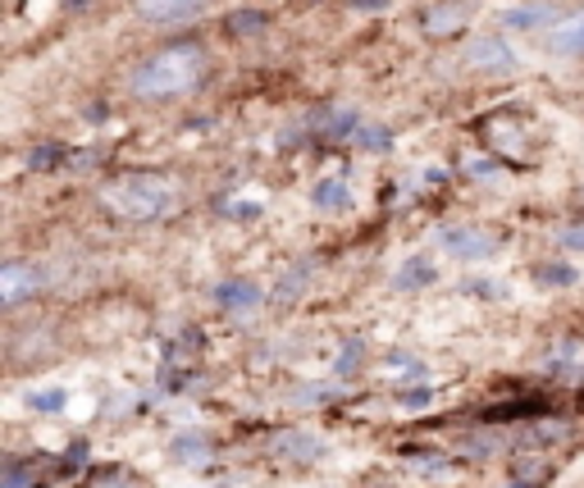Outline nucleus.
I'll return each instance as SVG.
<instances>
[{"label": "nucleus", "instance_id": "obj_1", "mask_svg": "<svg viewBox=\"0 0 584 488\" xmlns=\"http://www.w3.org/2000/svg\"><path fill=\"white\" fill-rule=\"evenodd\" d=\"M201 74H206V55L197 46H169L161 55H151L146 65H137L129 87L142 101H169V97L192 91L201 82Z\"/></svg>", "mask_w": 584, "mask_h": 488}, {"label": "nucleus", "instance_id": "obj_2", "mask_svg": "<svg viewBox=\"0 0 584 488\" xmlns=\"http://www.w3.org/2000/svg\"><path fill=\"white\" fill-rule=\"evenodd\" d=\"M169 201H174L169 182L161 174H119V178H110L106 188H101V206L110 210V215L133 220V224L165 215Z\"/></svg>", "mask_w": 584, "mask_h": 488}, {"label": "nucleus", "instance_id": "obj_3", "mask_svg": "<svg viewBox=\"0 0 584 488\" xmlns=\"http://www.w3.org/2000/svg\"><path fill=\"white\" fill-rule=\"evenodd\" d=\"M439 247L452 256V260H488L498 252V237L484 233L475 224H456V229H443L439 233Z\"/></svg>", "mask_w": 584, "mask_h": 488}, {"label": "nucleus", "instance_id": "obj_4", "mask_svg": "<svg viewBox=\"0 0 584 488\" xmlns=\"http://www.w3.org/2000/svg\"><path fill=\"white\" fill-rule=\"evenodd\" d=\"M210 0H133V10L146 23H183V19H197Z\"/></svg>", "mask_w": 584, "mask_h": 488}, {"label": "nucleus", "instance_id": "obj_5", "mask_svg": "<svg viewBox=\"0 0 584 488\" xmlns=\"http://www.w3.org/2000/svg\"><path fill=\"white\" fill-rule=\"evenodd\" d=\"M37 269L33 265H23V260H10L5 269H0V297L10 301V307H19L23 297H33L37 292Z\"/></svg>", "mask_w": 584, "mask_h": 488}, {"label": "nucleus", "instance_id": "obj_6", "mask_svg": "<svg viewBox=\"0 0 584 488\" xmlns=\"http://www.w3.org/2000/svg\"><path fill=\"white\" fill-rule=\"evenodd\" d=\"M471 65H480V69H511L516 55H511V46L498 42V37H480V42L471 46Z\"/></svg>", "mask_w": 584, "mask_h": 488}, {"label": "nucleus", "instance_id": "obj_7", "mask_svg": "<svg viewBox=\"0 0 584 488\" xmlns=\"http://www.w3.org/2000/svg\"><path fill=\"white\" fill-rule=\"evenodd\" d=\"M214 301H220V307H229V311H256V307H261V288L233 279V284H220V288H214Z\"/></svg>", "mask_w": 584, "mask_h": 488}, {"label": "nucleus", "instance_id": "obj_8", "mask_svg": "<svg viewBox=\"0 0 584 488\" xmlns=\"http://www.w3.org/2000/svg\"><path fill=\"white\" fill-rule=\"evenodd\" d=\"M548 46L562 51V55H584V14L562 19V23L548 33Z\"/></svg>", "mask_w": 584, "mask_h": 488}, {"label": "nucleus", "instance_id": "obj_9", "mask_svg": "<svg viewBox=\"0 0 584 488\" xmlns=\"http://www.w3.org/2000/svg\"><path fill=\"white\" fill-rule=\"evenodd\" d=\"M503 23H507V27H548V33H552V27H558V10H552V5L507 10V14H503Z\"/></svg>", "mask_w": 584, "mask_h": 488}, {"label": "nucleus", "instance_id": "obj_10", "mask_svg": "<svg viewBox=\"0 0 584 488\" xmlns=\"http://www.w3.org/2000/svg\"><path fill=\"white\" fill-rule=\"evenodd\" d=\"M316 206H320V210H348V206H352L348 182H343V178H324L320 188H316Z\"/></svg>", "mask_w": 584, "mask_h": 488}, {"label": "nucleus", "instance_id": "obj_11", "mask_svg": "<svg viewBox=\"0 0 584 488\" xmlns=\"http://www.w3.org/2000/svg\"><path fill=\"white\" fill-rule=\"evenodd\" d=\"M461 19H466V0H452V10H434V14H429L425 19V27H429V33H452V27H461Z\"/></svg>", "mask_w": 584, "mask_h": 488}, {"label": "nucleus", "instance_id": "obj_12", "mask_svg": "<svg viewBox=\"0 0 584 488\" xmlns=\"http://www.w3.org/2000/svg\"><path fill=\"white\" fill-rule=\"evenodd\" d=\"M65 402H69L65 388H42V392H33V398H27V407H33V411H59Z\"/></svg>", "mask_w": 584, "mask_h": 488}, {"label": "nucleus", "instance_id": "obj_13", "mask_svg": "<svg viewBox=\"0 0 584 488\" xmlns=\"http://www.w3.org/2000/svg\"><path fill=\"white\" fill-rule=\"evenodd\" d=\"M429 279H434V269H429L420 256L407 269H397V284H403V288H416V284H429Z\"/></svg>", "mask_w": 584, "mask_h": 488}, {"label": "nucleus", "instance_id": "obj_14", "mask_svg": "<svg viewBox=\"0 0 584 488\" xmlns=\"http://www.w3.org/2000/svg\"><path fill=\"white\" fill-rule=\"evenodd\" d=\"M388 375H397V379H403V375H420V365L411 356H388Z\"/></svg>", "mask_w": 584, "mask_h": 488}, {"label": "nucleus", "instance_id": "obj_15", "mask_svg": "<svg viewBox=\"0 0 584 488\" xmlns=\"http://www.w3.org/2000/svg\"><path fill=\"white\" fill-rule=\"evenodd\" d=\"M356 137H361V146H379V151H388V129H356Z\"/></svg>", "mask_w": 584, "mask_h": 488}, {"label": "nucleus", "instance_id": "obj_16", "mask_svg": "<svg viewBox=\"0 0 584 488\" xmlns=\"http://www.w3.org/2000/svg\"><path fill=\"white\" fill-rule=\"evenodd\" d=\"M539 284H571V269H539Z\"/></svg>", "mask_w": 584, "mask_h": 488}, {"label": "nucleus", "instance_id": "obj_17", "mask_svg": "<svg viewBox=\"0 0 584 488\" xmlns=\"http://www.w3.org/2000/svg\"><path fill=\"white\" fill-rule=\"evenodd\" d=\"M562 242H566V247H584V229H566Z\"/></svg>", "mask_w": 584, "mask_h": 488}, {"label": "nucleus", "instance_id": "obj_18", "mask_svg": "<svg viewBox=\"0 0 584 488\" xmlns=\"http://www.w3.org/2000/svg\"><path fill=\"white\" fill-rule=\"evenodd\" d=\"M356 10H384V0H352Z\"/></svg>", "mask_w": 584, "mask_h": 488}]
</instances>
